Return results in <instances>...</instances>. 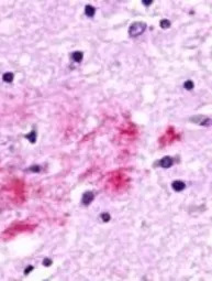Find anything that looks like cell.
<instances>
[{
    "label": "cell",
    "instance_id": "obj_6",
    "mask_svg": "<svg viewBox=\"0 0 212 281\" xmlns=\"http://www.w3.org/2000/svg\"><path fill=\"white\" fill-rule=\"evenodd\" d=\"M83 57H84V54H83V52H80V51H76V52H74V53L71 54V59H73V61L76 62V63L81 62Z\"/></svg>",
    "mask_w": 212,
    "mask_h": 281
},
{
    "label": "cell",
    "instance_id": "obj_10",
    "mask_svg": "<svg viewBox=\"0 0 212 281\" xmlns=\"http://www.w3.org/2000/svg\"><path fill=\"white\" fill-rule=\"evenodd\" d=\"M161 27H162L163 29H168V28L171 27V22L168 21L167 19H164V20L161 21Z\"/></svg>",
    "mask_w": 212,
    "mask_h": 281
},
{
    "label": "cell",
    "instance_id": "obj_4",
    "mask_svg": "<svg viewBox=\"0 0 212 281\" xmlns=\"http://www.w3.org/2000/svg\"><path fill=\"white\" fill-rule=\"evenodd\" d=\"M95 198V194L92 192H86V193L83 194V198H81V202H83L84 205H89Z\"/></svg>",
    "mask_w": 212,
    "mask_h": 281
},
{
    "label": "cell",
    "instance_id": "obj_2",
    "mask_svg": "<svg viewBox=\"0 0 212 281\" xmlns=\"http://www.w3.org/2000/svg\"><path fill=\"white\" fill-rule=\"evenodd\" d=\"M173 164H174V160H173V158H171V157H164V158L159 160V162H158V165H159L161 168H164V169L171 168Z\"/></svg>",
    "mask_w": 212,
    "mask_h": 281
},
{
    "label": "cell",
    "instance_id": "obj_12",
    "mask_svg": "<svg viewBox=\"0 0 212 281\" xmlns=\"http://www.w3.org/2000/svg\"><path fill=\"white\" fill-rule=\"evenodd\" d=\"M51 264H52V260L51 259H44V261H43V264H44V266H47V267L51 266Z\"/></svg>",
    "mask_w": 212,
    "mask_h": 281
},
{
    "label": "cell",
    "instance_id": "obj_3",
    "mask_svg": "<svg viewBox=\"0 0 212 281\" xmlns=\"http://www.w3.org/2000/svg\"><path fill=\"white\" fill-rule=\"evenodd\" d=\"M171 188H173V190L176 191V192H181V191H183L185 188H186V183L180 180L174 181V182L171 183Z\"/></svg>",
    "mask_w": 212,
    "mask_h": 281
},
{
    "label": "cell",
    "instance_id": "obj_9",
    "mask_svg": "<svg viewBox=\"0 0 212 281\" xmlns=\"http://www.w3.org/2000/svg\"><path fill=\"white\" fill-rule=\"evenodd\" d=\"M26 138L29 139V140L32 143L35 142V140H36V134H35V131H31V134H28V136H26Z\"/></svg>",
    "mask_w": 212,
    "mask_h": 281
},
{
    "label": "cell",
    "instance_id": "obj_1",
    "mask_svg": "<svg viewBox=\"0 0 212 281\" xmlns=\"http://www.w3.org/2000/svg\"><path fill=\"white\" fill-rule=\"evenodd\" d=\"M145 30H146V23H145V22L136 21V22H133L132 24L130 25L129 34H130V37L136 38V37H140L141 34L144 33V32H145Z\"/></svg>",
    "mask_w": 212,
    "mask_h": 281
},
{
    "label": "cell",
    "instance_id": "obj_14",
    "mask_svg": "<svg viewBox=\"0 0 212 281\" xmlns=\"http://www.w3.org/2000/svg\"><path fill=\"white\" fill-rule=\"evenodd\" d=\"M143 4H145V6H150V4H152V1H147V2H143Z\"/></svg>",
    "mask_w": 212,
    "mask_h": 281
},
{
    "label": "cell",
    "instance_id": "obj_13",
    "mask_svg": "<svg viewBox=\"0 0 212 281\" xmlns=\"http://www.w3.org/2000/svg\"><path fill=\"white\" fill-rule=\"evenodd\" d=\"M32 269H33V267H29V268L25 269V275H28V273H29V271H31Z\"/></svg>",
    "mask_w": 212,
    "mask_h": 281
},
{
    "label": "cell",
    "instance_id": "obj_11",
    "mask_svg": "<svg viewBox=\"0 0 212 281\" xmlns=\"http://www.w3.org/2000/svg\"><path fill=\"white\" fill-rule=\"evenodd\" d=\"M100 218L102 219V222L106 223V222H109L111 217H110V214H109V213H102V214H101V216H100Z\"/></svg>",
    "mask_w": 212,
    "mask_h": 281
},
{
    "label": "cell",
    "instance_id": "obj_7",
    "mask_svg": "<svg viewBox=\"0 0 212 281\" xmlns=\"http://www.w3.org/2000/svg\"><path fill=\"white\" fill-rule=\"evenodd\" d=\"M2 80H4L6 83H11V82L13 80V74L12 73H10V72L4 73V76H2Z\"/></svg>",
    "mask_w": 212,
    "mask_h": 281
},
{
    "label": "cell",
    "instance_id": "obj_8",
    "mask_svg": "<svg viewBox=\"0 0 212 281\" xmlns=\"http://www.w3.org/2000/svg\"><path fill=\"white\" fill-rule=\"evenodd\" d=\"M193 86H195V85H193V82H192V80H186L185 84H183V87L186 88L187 91H191L192 88H193Z\"/></svg>",
    "mask_w": 212,
    "mask_h": 281
},
{
    "label": "cell",
    "instance_id": "obj_5",
    "mask_svg": "<svg viewBox=\"0 0 212 281\" xmlns=\"http://www.w3.org/2000/svg\"><path fill=\"white\" fill-rule=\"evenodd\" d=\"M85 13H86V16H87V17L92 18L94 16H95V13H96V8H95L94 6L87 4V6L85 7Z\"/></svg>",
    "mask_w": 212,
    "mask_h": 281
}]
</instances>
